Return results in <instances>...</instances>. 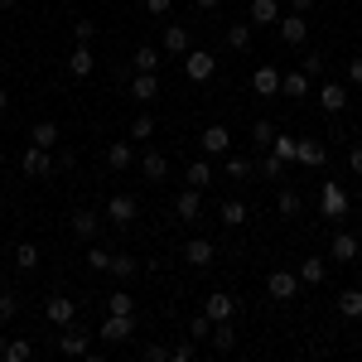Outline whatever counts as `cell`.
<instances>
[{"instance_id":"6da1fadb","label":"cell","mask_w":362,"mask_h":362,"mask_svg":"<svg viewBox=\"0 0 362 362\" xmlns=\"http://www.w3.org/2000/svg\"><path fill=\"white\" fill-rule=\"evenodd\" d=\"M213 73H218V58L208 54V49H189V54H184V78H189V83H208Z\"/></svg>"},{"instance_id":"7a4b0ae2","label":"cell","mask_w":362,"mask_h":362,"mask_svg":"<svg viewBox=\"0 0 362 362\" xmlns=\"http://www.w3.org/2000/svg\"><path fill=\"white\" fill-rule=\"evenodd\" d=\"M276 34H280V44L300 49V44L309 39V20L300 15V10H290V15H280V20H276Z\"/></svg>"},{"instance_id":"3957f363","label":"cell","mask_w":362,"mask_h":362,"mask_svg":"<svg viewBox=\"0 0 362 362\" xmlns=\"http://www.w3.org/2000/svg\"><path fill=\"white\" fill-rule=\"evenodd\" d=\"M25 174H29V179H49V174H58V169H54V150H44V145H34V140H29Z\"/></svg>"},{"instance_id":"277c9868","label":"cell","mask_w":362,"mask_h":362,"mask_svg":"<svg viewBox=\"0 0 362 362\" xmlns=\"http://www.w3.org/2000/svg\"><path fill=\"white\" fill-rule=\"evenodd\" d=\"M266 295L280 300V305L295 300V295H300V276H290V271H271V276H266Z\"/></svg>"},{"instance_id":"5b68a950","label":"cell","mask_w":362,"mask_h":362,"mask_svg":"<svg viewBox=\"0 0 362 362\" xmlns=\"http://www.w3.org/2000/svg\"><path fill=\"white\" fill-rule=\"evenodd\" d=\"M140 218V203L131 194H116L112 203H107V223H116V227H131Z\"/></svg>"},{"instance_id":"8992f818","label":"cell","mask_w":362,"mask_h":362,"mask_svg":"<svg viewBox=\"0 0 362 362\" xmlns=\"http://www.w3.org/2000/svg\"><path fill=\"white\" fill-rule=\"evenodd\" d=\"M131 334H136V314H107L102 319V338L107 343H126Z\"/></svg>"},{"instance_id":"52a82bcc","label":"cell","mask_w":362,"mask_h":362,"mask_svg":"<svg viewBox=\"0 0 362 362\" xmlns=\"http://www.w3.org/2000/svg\"><path fill=\"white\" fill-rule=\"evenodd\" d=\"M319 213H324L329 223H338V218L348 213V194H343L338 184H324V194H319Z\"/></svg>"},{"instance_id":"ba28073f","label":"cell","mask_w":362,"mask_h":362,"mask_svg":"<svg viewBox=\"0 0 362 362\" xmlns=\"http://www.w3.org/2000/svg\"><path fill=\"white\" fill-rule=\"evenodd\" d=\"M174 213H179L184 223H198V218H203V189H189V184H184V194L174 198Z\"/></svg>"},{"instance_id":"9c48e42d","label":"cell","mask_w":362,"mask_h":362,"mask_svg":"<svg viewBox=\"0 0 362 362\" xmlns=\"http://www.w3.org/2000/svg\"><path fill=\"white\" fill-rule=\"evenodd\" d=\"M198 145H203L208 160H213V155H227V150H232V131H227V126H208V131L198 136Z\"/></svg>"},{"instance_id":"30bf717a","label":"cell","mask_w":362,"mask_h":362,"mask_svg":"<svg viewBox=\"0 0 362 362\" xmlns=\"http://www.w3.org/2000/svg\"><path fill=\"white\" fill-rule=\"evenodd\" d=\"M44 319H49L54 329H68V324L78 319V309H73V300H63V295H49V305H44Z\"/></svg>"},{"instance_id":"8fae6325","label":"cell","mask_w":362,"mask_h":362,"mask_svg":"<svg viewBox=\"0 0 362 362\" xmlns=\"http://www.w3.org/2000/svg\"><path fill=\"white\" fill-rule=\"evenodd\" d=\"M358 251H362V237H358V232H338L334 242H329V256H334V261H343V266H348V261H358Z\"/></svg>"},{"instance_id":"7c38bea8","label":"cell","mask_w":362,"mask_h":362,"mask_svg":"<svg viewBox=\"0 0 362 362\" xmlns=\"http://www.w3.org/2000/svg\"><path fill=\"white\" fill-rule=\"evenodd\" d=\"M247 20H251L256 29H276V20H280V0H251Z\"/></svg>"},{"instance_id":"4fadbf2b","label":"cell","mask_w":362,"mask_h":362,"mask_svg":"<svg viewBox=\"0 0 362 362\" xmlns=\"http://www.w3.org/2000/svg\"><path fill=\"white\" fill-rule=\"evenodd\" d=\"M73 232H78L83 242H97V232H102V213H97V208H78V213H73Z\"/></svg>"},{"instance_id":"5bb4252c","label":"cell","mask_w":362,"mask_h":362,"mask_svg":"<svg viewBox=\"0 0 362 362\" xmlns=\"http://www.w3.org/2000/svg\"><path fill=\"white\" fill-rule=\"evenodd\" d=\"M203 314H208L213 324H218V319H232V314H237V300H232L227 290H213V295L203 300Z\"/></svg>"},{"instance_id":"9a60e30c","label":"cell","mask_w":362,"mask_h":362,"mask_svg":"<svg viewBox=\"0 0 362 362\" xmlns=\"http://www.w3.org/2000/svg\"><path fill=\"white\" fill-rule=\"evenodd\" d=\"M92 68H97V54H92V44H78V49L68 54V73H73V78H92Z\"/></svg>"},{"instance_id":"2e32d148","label":"cell","mask_w":362,"mask_h":362,"mask_svg":"<svg viewBox=\"0 0 362 362\" xmlns=\"http://www.w3.org/2000/svg\"><path fill=\"white\" fill-rule=\"evenodd\" d=\"M213 256H218V247H213L208 237H194V242H184V261H189V266H213Z\"/></svg>"},{"instance_id":"e0dca14e","label":"cell","mask_w":362,"mask_h":362,"mask_svg":"<svg viewBox=\"0 0 362 362\" xmlns=\"http://www.w3.org/2000/svg\"><path fill=\"white\" fill-rule=\"evenodd\" d=\"M107 165H112L116 174H126V169L136 165V150H131V140H112V145H107Z\"/></svg>"},{"instance_id":"ac0fdd59","label":"cell","mask_w":362,"mask_h":362,"mask_svg":"<svg viewBox=\"0 0 362 362\" xmlns=\"http://www.w3.org/2000/svg\"><path fill=\"white\" fill-rule=\"evenodd\" d=\"M58 348H63L68 358H78V353H92V343H87V329L68 324V329H63V338H58Z\"/></svg>"},{"instance_id":"d6986e66","label":"cell","mask_w":362,"mask_h":362,"mask_svg":"<svg viewBox=\"0 0 362 362\" xmlns=\"http://www.w3.org/2000/svg\"><path fill=\"white\" fill-rule=\"evenodd\" d=\"M251 92L256 97H280V73L276 68H256L251 73Z\"/></svg>"},{"instance_id":"ffe728a7","label":"cell","mask_w":362,"mask_h":362,"mask_svg":"<svg viewBox=\"0 0 362 362\" xmlns=\"http://www.w3.org/2000/svg\"><path fill=\"white\" fill-rule=\"evenodd\" d=\"M160 49H165V54H189V29H184V25H165Z\"/></svg>"},{"instance_id":"44dd1931","label":"cell","mask_w":362,"mask_h":362,"mask_svg":"<svg viewBox=\"0 0 362 362\" xmlns=\"http://www.w3.org/2000/svg\"><path fill=\"white\" fill-rule=\"evenodd\" d=\"M131 97H136V102H155V97H160V78H155V73H136V78H131Z\"/></svg>"},{"instance_id":"7402d4cb","label":"cell","mask_w":362,"mask_h":362,"mask_svg":"<svg viewBox=\"0 0 362 362\" xmlns=\"http://www.w3.org/2000/svg\"><path fill=\"white\" fill-rule=\"evenodd\" d=\"M319 102H324V112H329V116H338L343 107H348V87H343V83H324Z\"/></svg>"},{"instance_id":"603a6c76","label":"cell","mask_w":362,"mask_h":362,"mask_svg":"<svg viewBox=\"0 0 362 362\" xmlns=\"http://www.w3.org/2000/svg\"><path fill=\"white\" fill-rule=\"evenodd\" d=\"M140 174H145L150 184H160V179L169 174V160L160 155V150H150V155H140Z\"/></svg>"},{"instance_id":"cb8c5ba5","label":"cell","mask_w":362,"mask_h":362,"mask_svg":"<svg viewBox=\"0 0 362 362\" xmlns=\"http://www.w3.org/2000/svg\"><path fill=\"white\" fill-rule=\"evenodd\" d=\"M218 218H223L227 227H242V223H247V218H251V208H247V203H242V198H227L223 208H218Z\"/></svg>"},{"instance_id":"d4e9b609","label":"cell","mask_w":362,"mask_h":362,"mask_svg":"<svg viewBox=\"0 0 362 362\" xmlns=\"http://www.w3.org/2000/svg\"><path fill=\"white\" fill-rule=\"evenodd\" d=\"M160 54H165V49H150V44H140L136 54H131V68H136V73H155V68H160Z\"/></svg>"},{"instance_id":"484cf974","label":"cell","mask_w":362,"mask_h":362,"mask_svg":"<svg viewBox=\"0 0 362 362\" xmlns=\"http://www.w3.org/2000/svg\"><path fill=\"white\" fill-rule=\"evenodd\" d=\"M184 184H189V189H208V184H213V165H208V160H194V165L184 169Z\"/></svg>"},{"instance_id":"4316f807","label":"cell","mask_w":362,"mask_h":362,"mask_svg":"<svg viewBox=\"0 0 362 362\" xmlns=\"http://www.w3.org/2000/svg\"><path fill=\"white\" fill-rule=\"evenodd\" d=\"M223 174H227V179H232V184H247L251 174H256V165H251V160H242V155H227Z\"/></svg>"},{"instance_id":"83f0119b","label":"cell","mask_w":362,"mask_h":362,"mask_svg":"<svg viewBox=\"0 0 362 362\" xmlns=\"http://www.w3.org/2000/svg\"><path fill=\"white\" fill-rule=\"evenodd\" d=\"M271 150H276V155L285 160V165H295V160H300V140L290 136V131H285V136L276 131V140H271Z\"/></svg>"},{"instance_id":"f1b7e54d","label":"cell","mask_w":362,"mask_h":362,"mask_svg":"<svg viewBox=\"0 0 362 362\" xmlns=\"http://www.w3.org/2000/svg\"><path fill=\"white\" fill-rule=\"evenodd\" d=\"M295 165H305V169L324 165V145H319L314 136H305V140H300V160H295Z\"/></svg>"},{"instance_id":"f546056e","label":"cell","mask_w":362,"mask_h":362,"mask_svg":"<svg viewBox=\"0 0 362 362\" xmlns=\"http://www.w3.org/2000/svg\"><path fill=\"white\" fill-rule=\"evenodd\" d=\"M300 285H324V256H305L300 261Z\"/></svg>"},{"instance_id":"4dcf8cb0","label":"cell","mask_w":362,"mask_h":362,"mask_svg":"<svg viewBox=\"0 0 362 362\" xmlns=\"http://www.w3.org/2000/svg\"><path fill=\"white\" fill-rule=\"evenodd\" d=\"M213 348H218V353H232V348H237V329H232L227 319L213 324Z\"/></svg>"},{"instance_id":"1f68e13d","label":"cell","mask_w":362,"mask_h":362,"mask_svg":"<svg viewBox=\"0 0 362 362\" xmlns=\"http://www.w3.org/2000/svg\"><path fill=\"white\" fill-rule=\"evenodd\" d=\"M136 271H140V266H136V256H131V251H112V276L116 280H131Z\"/></svg>"},{"instance_id":"d6a6232c","label":"cell","mask_w":362,"mask_h":362,"mask_svg":"<svg viewBox=\"0 0 362 362\" xmlns=\"http://www.w3.org/2000/svg\"><path fill=\"white\" fill-rule=\"evenodd\" d=\"M280 92H285V97H305L309 92V73L305 68H300V73H285V78H280Z\"/></svg>"},{"instance_id":"836d02e7","label":"cell","mask_w":362,"mask_h":362,"mask_svg":"<svg viewBox=\"0 0 362 362\" xmlns=\"http://www.w3.org/2000/svg\"><path fill=\"white\" fill-rule=\"evenodd\" d=\"M338 314L343 319H362V290H343L338 295Z\"/></svg>"},{"instance_id":"e575fe53","label":"cell","mask_w":362,"mask_h":362,"mask_svg":"<svg viewBox=\"0 0 362 362\" xmlns=\"http://www.w3.org/2000/svg\"><path fill=\"white\" fill-rule=\"evenodd\" d=\"M251 20H237V25H227V44H232V49H251Z\"/></svg>"},{"instance_id":"d590c367","label":"cell","mask_w":362,"mask_h":362,"mask_svg":"<svg viewBox=\"0 0 362 362\" xmlns=\"http://www.w3.org/2000/svg\"><path fill=\"white\" fill-rule=\"evenodd\" d=\"M107 314H136L131 290H112V295H107Z\"/></svg>"},{"instance_id":"8d00e7d4","label":"cell","mask_w":362,"mask_h":362,"mask_svg":"<svg viewBox=\"0 0 362 362\" xmlns=\"http://www.w3.org/2000/svg\"><path fill=\"white\" fill-rule=\"evenodd\" d=\"M87 266H92V271H112V247L92 242V247H87Z\"/></svg>"},{"instance_id":"74e56055","label":"cell","mask_w":362,"mask_h":362,"mask_svg":"<svg viewBox=\"0 0 362 362\" xmlns=\"http://www.w3.org/2000/svg\"><path fill=\"white\" fill-rule=\"evenodd\" d=\"M276 208H280V218H295V213H300V208H305V198L295 194V189H280Z\"/></svg>"},{"instance_id":"f35d334b","label":"cell","mask_w":362,"mask_h":362,"mask_svg":"<svg viewBox=\"0 0 362 362\" xmlns=\"http://www.w3.org/2000/svg\"><path fill=\"white\" fill-rule=\"evenodd\" d=\"M29 136H34V145H44V150H54V145H58V126H54V121H39V126H34Z\"/></svg>"},{"instance_id":"ab89813d","label":"cell","mask_w":362,"mask_h":362,"mask_svg":"<svg viewBox=\"0 0 362 362\" xmlns=\"http://www.w3.org/2000/svg\"><path fill=\"white\" fill-rule=\"evenodd\" d=\"M15 266H20V271H34V266H39V247H34V242H20V247H15Z\"/></svg>"},{"instance_id":"60d3db41","label":"cell","mask_w":362,"mask_h":362,"mask_svg":"<svg viewBox=\"0 0 362 362\" xmlns=\"http://www.w3.org/2000/svg\"><path fill=\"white\" fill-rule=\"evenodd\" d=\"M285 169H290V165H285V160H280L276 150H271V155H266V160H261V165H256V174H261V179H280V174H285Z\"/></svg>"},{"instance_id":"b9f144b4","label":"cell","mask_w":362,"mask_h":362,"mask_svg":"<svg viewBox=\"0 0 362 362\" xmlns=\"http://www.w3.org/2000/svg\"><path fill=\"white\" fill-rule=\"evenodd\" d=\"M29 353H34V343H29V338H10V343H5V362H25Z\"/></svg>"},{"instance_id":"7bdbcfd3","label":"cell","mask_w":362,"mask_h":362,"mask_svg":"<svg viewBox=\"0 0 362 362\" xmlns=\"http://www.w3.org/2000/svg\"><path fill=\"white\" fill-rule=\"evenodd\" d=\"M189 338H194V343H203V338H213V319H208V314H198V319H189Z\"/></svg>"},{"instance_id":"ee69618b","label":"cell","mask_w":362,"mask_h":362,"mask_svg":"<svg viewBox=\"0 0 362 362\" xmlns=\"http://www.w3.org/2000/svg\"><path fill=\"white\" fill-rule=\"evenodd\" d=\"M251 140H256L261 150H271V140H276V126H271V121H256V126H251Z\"/></svg>"},{"instance_id":"f6af8a7d","label":"cell","mask_w":362,"mask_h":362,"mask_svg":"<svg viewBox=\"0 0 362 362\" xmlns=\"http://www.w3.org/2000/svg\"><path fill=\"white\" fill-rule=\"evenodd\" d=\"M194 353H198L194 338H184V343H174V348H169V358H174V362H194Z\"/></svg>"},{"instance_id":"bcb514c9","label":"cell","mask_w":362,"mask_h":362,"mask_svg":"<svg viewBox=\"0 0 362 362\" xmlns=\"http://www.w3.org/2000/svg\"><path fill=\"white\" fill-rule=\"evenodd\" d=\"M155 136V121H150V116H136V121H131V140H150Z\"/></svg>"},{"instance_id":"7dc6e473","label":"cell","mask_w":362,"mask_h":362,"mask_svg":"<svg viewBox=\"0 0 362 362\" xmlns=\"http://www.w3.org/2000/svg\"><path fill=\"white\" fill-rule=\"evenodd\" d=\"M73 34H78V44H92V39H97V20H78Z\"/></svg>"},{"instance_id":"c3c4849f","label":"cell","mask_w":362,"mask_h":362,"mask_svg":"<svg viewBox=\"0 0 362 362\" xmlns=\"http://www.w3.org/2000/svg\"><path fill=\"white\" fill-rule=\"evenodd\" d=\"M15 314H20V295L5 290V295H0V319H15Z\"/></svg>"},{"instance_id":"681fc988","label":"cell","mask_w":362,"mask_h":362,"mask_svg":"<svg viewBox=\"0 0 362 362\" xmlns=\"http://www.w3.org/2000/svg\"><path fill=\"white\" fill-rule=\"evenodd\" d=\"M300 68H305L309 78H319V73H324V54H305V63H300Z\"/></svg>"},{"instance_id":"f907efd6","label":"cell","mask_w":362,"mask_h":362,"mask_svg":"<svg viewBox=\"0 0 362 362\" xmlns=\"http://www.w3.org/2000/svg\"><path fill=\"white\" fill-rule=\"evenodd\" d=\"M145 362H169V348L165 343H145Z\"/></svg>"},{"instance_id":"816d5d0a","label":"cell","mask_w":362,"mask_h":362,"mask_svg":"<svg viewBox=\"0 0 362 362\" xmlns=\"http://www.w3.org/2000/svg\"><path fill=\"white\" fill-rule=\"evenodd\" d=\"M348 83L362 87V54H358V58H348Z\"/></svg>"},{"instance_id":"f5cc1de1","label":"cell","mask_w":362,"mask_h":362,"mask_svg":"<svg viewBox=\"0 0 362 362\" xmlns=\"http://www.w3.org/2000/svg\"><path fill=\"white\" fill-rule=\"evenodd\" d=\"M348 169L362 179V145H353V150H348Z\"/></svg>"},{"instance_id":"db71d44e","label":"cell","mask_w":362,"mask_h":362,"mask_svg":"<svg viewBox=\"0 0 362 362\" xmlns=\"http://www.w3.org/2000/svg\"><path fill=\"white\" fill-rule=\"evenodd\" d=\"M145 10H150V15H169V10H174V0H145Z\"/></svg>"},{"instance_id":"11a10c76","label":"cell","mask_w":362,"mask_h":362,"mask_svg":"<svg viewBox=\"0 0 362 362\" xmlns=\"http://www.w3.org/2000/svg\"><path fill=\"white\" fill-rule=\"evenodd\" d=\"M198 10H208V15H213V10H218V5H223V0H194Z\"/></svg>"},{"instance_id":"9f6ffc18","label":"cell","mask_w":362,"mask_h":362,"mask_svg":"<svg viewBox=\"0 0 362 362\" xmlns=\"http://www.w3.org/2000/svg\"><path fill=\"white\" fill-rule=\"evenodd\" d=\"M285 5H290V10H300V15H305L309 5H314V0H285Z\"/></svg>"},{"instance_id":"6f0895ef","label":"cell","mask_w":362,"mask_h":362,"mask_svg":"<svg viewBox=\"0 0 362 362\" xmlns=\"http://www.w3.org/2000/svg\"><path fill=\"white\" fill-rule=\"evenodd\" d=\"M5 107H10V92H5V87H0V112H5Z\"/></svg>"},{"instance_id":"680465c9","label":"cell","mask_w":362,"mask_h":362,"mask_svg":"<svg viewBox=\"0 0 362 362\" xmlns=\"http://www.w3.org/2000/svg\"><path fill=\"white\" fill-rule=\"evenodd\" d=\"M15 5H20V0H0V10H15Z\"/></svg>"},{"instance_id":"91938a15","label":"cell","mask_w":362,"mask_h":362,"mask_svg":"<svg viewBox=\"0 0 362 362\" xmlns=\"http://www.w3.org/2000/svg\"><path fill=\"white\" fill-rule=\"evenodd\" d=\"M5 343H10V338H5V334H0V358H5Z\"/></svg>"},{"instance_id":"94428289","label":"cell","mask_w":362,"mask_h":362,"mask_svg":"<svg viewBox=\"0 0 362 362\" xmlns=\"http://www.w3.org/2000/svg\"><path fill=\"white\" fill-rule=\"evenodd\" d=\"M358 237H362V232H358Z\"/></svg>"}]
</instances>
